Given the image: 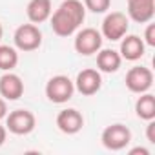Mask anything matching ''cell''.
<instances>
[{
    "instance_id": "4",
    "label": "cell",
    "mask_w": 155,
    "mask_h": 155,
    "mask_svg": "<svg viewBox=\"0 0 155 155\" xmlns=\"http://www.w3.org/2000/svg\"><path fill=\"white\" fill-rule=\"evenodd\" d=\"M15 46L20 51H35L40 48L42 44V33L37 28V24H22L17 28L15 35H13Z\"/></svg>"
},
{
    "instance_id": "9",
    "label": "cell",
    "mask_w": 155,
    "mask_h": 155,
    "mask_svg": "<svg viewBox=\"0 0 155 155\" xmlns=\"http://www.w3.org/2000/svg\"><path fill=\"white\" fill-rule=\"evenodd\" d=\"M75 84V90L86 95V97H91L95 95L101 88H102V77H101V71L99 69H82L79 75H77V81L73 82Z\"/></svg>"
},
{
    "instance_id": "14",
    "label": "cell",
    "mask_w": 155,
    "mask_h": 155,
    "mask_svg": "<svg viewBox=\"0 0 155 155\" xmlns=\"http://www.w3.org/2000/svg\"><path fill=\"white\" fill-rule=\"evenodd\" d=\"M28 18L33 24H42L46 20H49L53 8H51V0H31L28 4Z\"/></svg>"
},
{
    "instance_id": "8",
    "label": "cell",
    "mask_w": 155,
    "mask_h": 155,
    "mask_svg": "<svg viewBox=\"0 0 155 155\" xmlns=\"http://www.w3.org/2000/svg\"><path fill=\"white\" fill-rule=\"evenodd\" d=\"M153 84V73L150 68L144 66H133L126 73V88L131 93H146Z\"/></svg>"
},
{
    "instance_id": "16",
    "label": "cell",
    "mask_w": 155,
    "mask_h": 155,
    "mask_svg": "<svg viewBox=\"0 0 155 155\" xmlns=\"http://www.w3.org/2000/svg\"><path fill=\"white\" fill-rule=\"evenodd\" d=\"M135 113L142 120H153L155 119V97L151 93H140V97L135 102Z\"/></svg>"
},
{
    "instance_id": "11",
    "label": "cell",
    "mask_w": 155,
    "mask_h": 155,
    "mask_svg": "<svg viewBox=\"0 0 155 155\" xmlns=\"http://www.w3.org/2000/svg\"><path fill=\"white\" fill-rule=\"evenodd\" d=\"M155 15V0H128V17L137 24L151 22Z\"/></svg>"
},
{
    "instance_id": "10",
    "label": "cell",
    "mask_w": 155,
    "mask_h": 155,
    "mask_svg": "<svg viewBox=\"0 0 155 155\" xmlns=\"http://www.w3.org/2000/svg\"><path fill=\"white\" fill-rule=\"evenodd\" d=\"M84 126V117L79 110L75 108H68V110H62L58 115H57V128L66 133V135H75L79 133Z\"/></svg>"
},
{
    "instance_id": "12",
    "label": "cell",
    "mask_w": 155,
    "mask_h": 155,
    "mask_svg": "<svg viewBox=\"0 0 155 155\" xmlns=\"http://www.w3.org/2000/svg\"><path fill=\"white\" fill-rule=\"evenodd\" d=\"M0 95L6 101H18L24 95V82L17 73H4L0 77Z\"/></svg>"
},
{
    "instance_id": "18",
    "label": "cell",
    "mask_w": 155,
    "mask_h": 155,
    "mask_svg": "<svg viewBox=\"0 0 155 155\" xmlns=\"http://www.w3.org/2000/svg\"><path fill=\"white\" fill-rule=\"evenodd\" d=\"M111 6V0H84V8L91 13H106Z\"/></svg>"
},
{
    "instance_id": "22",
    "label": "cell",
    "mask_w": 155,
    "mask_h": 155,
    "mask_svg": "<svg viewBox=\"0 0 155 155\" xmlns=\"http://www.w3.org/2000/svg\"><path fill=\"white\" fill-rule=\"evenodd\" d=\"M137 153H140V155H150V150H146V148H133V150H130V155H137Z\"/></svg>"
},
{
    "instance_id": "5",
    "label": "cell",
    "mask_w": 155,
    "mask_h": 155,
    "mask_svg": "<svg viewBox=\"0 0 155 155\" xmlns=\"http://www.w3.org/2000/svg\"><path fill=\"white\" fill-rule=\"evenodd\" d=\"M73 46H75V51L79 55L90 57L102 48V35L95 28H84L75 35Z\"/></svg>"
},
{
    "instance_id": "21",
    "label": "cell",
    "mask_w": 155,
    "mask_h": 155,
    "mask_svg": "<svg viewBox=\"0 0 155 155\" xmlns=\"http://www.w3.org/2000/svg\"><path fill=\"white\" fill-rule=\"evenodd\" d=\"M6 115H8V104H6V99L0 97V120L6 119Z\"/></svg>"
},
{
    "instance_id": "3",
    "label": "cell",
    "mask_w": 155,
    "mask_h": 155,
    "mask_svg": "<svg viewBox=\"0 0 155 155\" xmlns=\"http://www.w3.org/2000/svg\"><path fill=\"white\" fill-rule=\"evenodd\" d=\"M128 28H130V18L120 11H111L102 20L101 35L108 40H111V42H117L128 33Z\"/></svg>"
},
{
    "instance_id": "15",
    "label": "cell",
    "mask_w": 155,
    "mask_h": 155,
    "mask_svg": "<svg viewBox=\"0 0 155 155\" xmlns=\"http://www.w3.org/2000/svg\"><path fill=\"white\" fill-rule=\"evenodd\" d=\"M122 64V57L115 49H99L97 51V68L102 73H115Z\"/></svg>"
},
{
    "instance_id": "19",
    "label": "cell",
    "mask_w": 155,
    "mask_h": 155,
    "mask_svg": "<svg viewBox=\"0 0 155 155\" xmlns=\"http://www.w3.org/2000/svg\"><path fill=\"white\" fill-rule=\"evenodd\" d=\"M144 44L148 46H155V24H148L146 31H144Z\"/></svg>"
},
{
    "instance_id": "24",
    "label": "cell",
    "mask_w": 155,
    "mask_h": 155,
    "mask_svg": "<svg viewBox=\"0 0 155 155\" xmlns=\"http://www.w3.org/2000/svg\"><path fill=\"white\" fill-rule=\"evenodd\" d=\"M2 37H4V28H2V24H0V40H2Z\"/></svg>"
},
{
    "instance_id": "1",
    "label": "cell",
    "mask_w": 155,
    "mask_h": 155,
    "mask_svg": "<svg viewBox=\"0 0 155 155\" xmlns=\"http://www.w3.org/2000/svg\"><path fill=\"white\" fill-rule=\"evenodd\" d=\"M86 18V8L81 0H64L51 13L49 22L57 37H71Z\"/></svg>"
},
{
    "instance_id": "17",
    "label": "cell",
    "mask_w": 155,
    "mask_h": 155,
    "mask_svg": "<svg viewBox=\"0 0 155 155\" xmlns=\"http://www.w3.org/2000/svg\"><path fill=\"white\" fill-rule=\"evenodd\" d=\"M18 64V53L11 46L0 44V69L2 71H11Z\"/></svg>"
},
{
    "instance_id": "7",
    "label": "cell",
    "mask_w": 155,
    "mask_h": 155,
    "mask_svg": "<svg viewBox=\"0 0 155 155\" xmlns=\"http://www.w3.org/2000/svg\"><path fill=\"white\" fill-rule=\"evenodd\" d=\"M101 140H102L104 148H108L111 151H119V150H124L131 142V131L124 124H111V126L104 128Z\"/></svg>"
},
{
    "instance_id": "13",
    "label": "cell",
    "mask_w": 155,
    "mask_h": 155,
    "mask_svg": "<svg viewBox=\"0 0 155 155\" xmlns=\"http://www.w3.org/2000/svg\"><path fill=\"white\" fill-rule=\"evenodd\" d=\"M144 40L137 35H124L120 38V51L119 55L124 58V60H130V62H135L139 60L142 55H144Z\"/></svg>"
},
{
    "instance_id": "6",
    "label": "cell",
    "mask_w": 155,
    "mask_h": 155,
    "mask_svg": "<svg viewBox=\"0 0 155 155\" xmlns=\"http://www.w3.org/2000/svg\"><path fill=\"white\" fill-rule=\"evenodd\" d=\"M37 119L29 110H15L6 115V130L15 135H28L35 130Z\"/></svg>"
},
{
    "instance_id": "23",
    "label": "cell",
    "mask_w": 155,
    "mask_h": 155,
    "mask_svg": "<svg viewBox=\"0 0 155 155\" xmlns=\"http://www.w3.org/2000/svg\"><path fill=\"white\" fill-rule=\"evenodd\" d=\"M6 137H8V130H6V126L0 124V146L6 142Z\"/></svg>"
},
{
    "instance_id": "2",
    "label": "cell",
    "mask_w": 155,
    "mask_h": 155,
    "mask_svg": "<svg viewBox=\"0 0 155 155\" xmlns=\"http://www.w3.org/2000/svg\"><path fill=\"white\" fill-rule=\"evenodd\" d=\"M75 93V84L66 75H55L46 84V97L55 104L68 102Z\"/></svg>"
},
{
    "instance_id": "20",
    "label": "cell",
    "mask_w": 155,
    "mask_h": 155,
    "mask_svg": "<svg viewBox=\"0 0 155 155\" xmlns=\"http://www.w3.org/2000/svg\"><path fill=\"white\" fill-rule=\"evenodd\" d=\"M146 137L151 144H155V122L153 120H148V126H146Z\"/></svg>"
}]
</instances>
